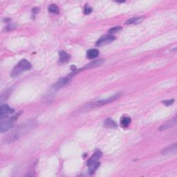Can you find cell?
Returning <instances> with one entry per match:
<instances>
[{
    "instance_id": "1",
    "label": "cell",
    "mask_w": 177,
    "mask_h": 177,
    "mask_svg": "<svg viewBox=\"0 0 177 177\" xmlns=\"http://www.w3.org/2000/svg\"><path fill=\"white\" fill-rule=\"evenodd\" d=\"M35 121L29 120L23 123V124L19 125V126L14 129L11 133L8 134L7 137L5 138L6 142H12L14 140L18 139L21 136H24V134H27L28 132L31 131L33 128L35 127Z\"/></svg>"
},
{
    "instance_id": "2",
    "label": "cell",
    "mask_w": 177,
    "mask_h": 177,
    "mask_svg": "<svg viewBox=\"0 0 177 177\" xmlns=\"http://www.w3.org/2000/svg\"><path fill=\"white\" fill-rule=\"evenodd\" d=\"M22 114V112H19L12 117L9 116H4L1 117V123H0V131L1 133L6 132L11 129L13 127V125L15 123V121L18 120L19 116Z\"/></svg>"
},
{
    "instance_id": "3",
    "label": "cell",
    "mask_w": 177,
    "mask_h": 177,
    "mask_svg": "<svg viewBox=\"0 0 177 177\" xmlns=\"http://www.w3.org/2000/svg\"><path fill=\"white\" fill-rule=\"evenodd\" d=\"M32 66L31 64L29 62L27 59H23L19 62L18 65L14 67V69H12L10 76L12 78H16L19 76H20L21 74L24 73L26 71H29L31 69Z\"/></svg>"
},
{
    "instance_id": "4",
    "label": "cell",
    "mask_w": 177,
    "mask_h": 177,
    "mask_svg": "<svg viewBox=\"0 0 177 177\" xmlns=\"http://www.w3.org/2000/svg\"><path fill=\"white\" fill-rule=\"evenodd\" d=\"M122 95H123V93H121V92L115 93V94L113 95L112 96L109 97V98H107L102 99V100H101V101L95 102V103L93 104V106H101V105H104V104H109V103H110V102H112L116 101V100L118 99Z\"/></svg>"
},
{
    "instance_id": "5",
    "label": "cell",
    "mask_w": 177,
    "mask_h": 177,
    "mask_svg": "<svg viewBox=\"0 0 177 177\" xmlns=\"http://www.w3.org/2000/svg\"><path fill=\"white\" fill-rule=\"evenodd\" d=\"M115 40H116V37H115L114 35H110V34L103 35L98 40V42H96V46H102L104 45H106V44L112 43Z\"/></svg>"
},
{
    "instance_id": "6",
    "label": "cell",
    "mask_w": 177,
    "mask_h": 177,
    "mask_svg": "<svg viewBox=\"0 0 177 177\" xmlns=\"http://www.w3.org/2000/svg\"><path fill=\"white\" fill-rule=\"evenodd\" d=\"M73 74L71 73L69 76L60 78L56 83H55L53 89H55V90H57V89H60V88H62V87H63L64 86H65L66 84H68V82H69L70 80H71V78H72V77H73Z\"/></svg>"
},
{
    "instance_id": "7",
    "label": "cell",
    "mask_w": 177,
    "mask_h": 177,
    "mask_svg": "<svg viewBox=\"0 0 177 177\" xmlns=\"http://www.w3.org/2000/svg\"><path fill=\"white\" fill-rule=\"evenodd\" d=\"M14 109L8 106L7 104H2L0 108V115L1 117L8 116L9 115L13 114Z\"/></svg>"
},
{
    "instance_id": "8",
    "label": "cell",
    "mask_w": 177,
    "mask_h": 177,
    "mask_svg": "<svg viewBox=\"0 0 177 177\" xmlns=\"http://www.w3.org/2000/svg\"><path fill=\"white\" fill-rule=\"evenodd\" d=\"M101 156H102V152L100 150H97L96 152L92 155V156L89 159L88 162H87V165L89 166L92 165L93 163H97V162H98V160L101 159Z\"/></svg>"
},
{
    "instance_id": "9",
    "label": "cell",
    "mask_w": 177,
    "mask_h": 177,
    "mask_svg": "<svg viewBox=\"0 0 177 177\" xmlns=\"http://www.w3.org/2000/svg\"><path fill=\"white\" fill-rule=\"evenodd\" d=\"M177 151V146L176 143H174L172 145H170L168 148L164 149L163 152H162V154L163 155H172L175 154Z\"/></svg>"
},
{
    "instance_id": "10",
    "label": "cell",
    "mask_w": 177,
    "mask_h": 177,
    "mask_svg": "<svg viewBox=\"0 0 177 177\" xmlns=\"http://www.w3.org/2000/svg\"><path fill=\"white\" fill-rule=\"evenodd\" d=\"M176 124V118H174L173 119H172V120L167 121V122H166L165 123H164L162 126L160 127L159 130L160 131H163V130L167 129H169V128L174 127Z\"/></svg>"
},
{
    "instance_id": "11",
    "label": "cell",
    "mask_w": 177,
    "mask_h": 177,
    "mask_svg": "<svg viewBox=\"0 0 177 177\" xmlns=\"http://www.w3.org/2000/svg\"><path fill=\"white\" fill-rule=\"evenodd\" d=\"M104 62V59H97V60L95 61H92L91 62L89 63L88 65H87L84 67L85 69H91V68H94V67H98L101 66L102 64Z\"/></svg>"
},
{
    "instance_id": "12",
    "label": "cell",
    "mask_w": 177,
    "mask_h": 177,
    "mask_svg": "<svg viewBox=\"0 0 177 177\" xmlns=\"http://www.w3.org/2000/svg\"><path fill=\"white\" fill-rule=\"evenodd\" d=\"M99 55V51L98 50L95 49V48H91L87 51V56L89 59H94Z\"/></svg>"
},
{
    "instance_id": "13",
    "label": "cell",
    "mask_w": 177,
    "mask_h": 177,
    "mask_svg": "<svg viewBox=\"0 0 177 177\" xmlns=\"http://www.w3.org/2000/svg\"><path fill=\"white\" fill-rule=\"evenodd\" d=\"M143 17H136V18H130L125 22V24H139L143 20Z\"/></svg>"
},
{
    "instance_id": "14",
    "label": "cell",
    "mask_w": 177,
    "mask_h": 177,
    "mask_svg": "<svg viewBox=\"0 0 177 177\" xmlns=\"http://www.w3.org/2000/svg\"><path fill=\"white\" fill-rule=\"evenodd\" d=\"M59 62L65 63V62H69L70 59V56L67 53L65 52V51H60L59 53Z\"/></svg>"
},
{
    "instance_id": "15",
    "label": "cell",
    "mask_w": 177,
    "mask_h": 177,
    "mask_svg": "<svg viewBox=\"0 0 177 177\" xmlns=\"http://www.w3.org/2000/svg\"><path fill=\"white\" fill-rule=\"evenodd\" d=\"M131 122V118L129 117L124 116L120 119V125L123 128H127L129 126L130 123Z\"/></svg>"
},
{
    "instance_id": "16",
    "label": "cell",
    "mask_w": 177,
    "mask_h": 177,
    "mask_svg": "<svg viewBox=\"0 0 177 177\" xmlns=\"http://www.w3.org/2000/svg\"><path fill=\"white\" fill-rule=\"evenodd\" d=\"M104 126L108 128H116L117 124L111 118H107L104 120Z\"/></svg>"
},
{
    "instance_id": "17",
    "label": "cell",
    "mask_w": 177,
    "mask_h": 177,
    "mask_svg": "<svg viewBox=\"0 0 177 177\" xmlns=\"http://www.w3.org/2000/svg\"><path fill=\"white\" fill-rule=\"evenodd\" d=\"M100 164L99 162H97V163H93L92 165H89V172L90 174H92L94 173V172L96 171V170L98 168V167L100 166Z\"/></svg>"
},
{
    "instance_id": "18",
    "label": "cell",
    "mask_w": 177,
    "mask_h": 177,
    "mask_svg": "<svg viewBox=\"0 0 177 177\" xmlns=\"http://www.w3.org/2000/svg\"><path fill=\"white\" fill-rule=\"evenodd\" d=\"M48 11L53 14H58L59 12V9L58 6L55 4H51L48 6Z\"/></svg>"
},
{
    "instance_id": "19",
    "label": "cell",
    "mask_w": 177,
    "mask_h": 177,
    "mask_svg": "<svg viewBox=\"0 0 177 177\" xmlns=\"http://www.w3.org/2000/svg\"><path fill=\"white\" fill-rule=\"evenodd\" d=\"M121 30H122V27L120 26H116V27H113L112 29L109 30L108 33L110 34H114V33H118V32H120Z\"/></svg>"
},
{
    "instance_id": "20",
    "label": "cell",
    "mask_w": 177,
    "mask_h": 177,
    "mask_svg": "<svg viewBox=\"0 0 177 177\" xmlns=\"http://www.w3.org/2000/svg\"><path fill=\"white\" fill-rule=\"evenodd\" d=\"M92 10H93L92 8H91L90 6H89V5H87V4H86V6H84V14H86V15L90 14L91 12H92Z\"/></svg>"
},
{
    "instance_id": "21",
    "label": "cell",
    "mask_w": 177,
    "mask_h": 177,
    "mask_svg": "<svg viewBox=\"0 0 177 177\" xmlns=\"http://www.w3.org/2000/svg\"><path fill=\"white\" fill-rule=\"evenodd\" d=\"M163 102L164 104H165V105L170 106V105H172V104L174 103V99L168 100V101H163Z\"/></svg>"
}]
</instances>
